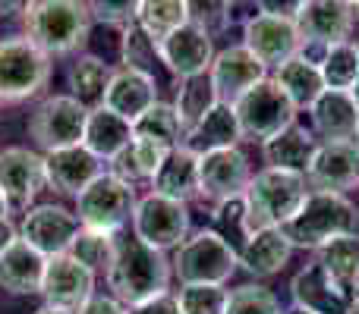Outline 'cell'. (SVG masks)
Instances as JSON below:
<instances>
[{
    "mask_svg": "<svg viewBox=\"0 0 359 314\" xmlns=\"http://www.w3.org/2000/svg\"><path fill=\"white\" fill-rule=\"evenodd\" d=\"M170 273H174V264L164 252L145 245L136 236H117V252H114V264L107 271V286L114 290V299L123 308L164 296L170 286Z\"/></svg>",
    "mask_w": 359,
    "mask_h": 314,
    "instance_id": "1",
    "label": "cell"
},
{
    "mask_svg": "<svg viewBox=\"0 0 359 314\" xmlns=\"http://www.w3.org/2000/svg\"><path fill=\"white\" fill-rule=\"evenodd\" d=\"M22 22L25 38L54 60L76 54L88 41L92 10L79 0H32L22 6Z\"/></svg>",
    "mask_w": 359,
    "mask_h": 314,
    "instance_id": "2",
    "label": "cell"
},
{
    "mask_svg": "<svg viewBox=\"0 0 359 314\" xmlns=\"http://www.w3.org/2000/svg\"><path fill=\"white\" fill-rule=\"evenodd\" d=\"M306 198H309V183L299 173L268 170V166L255 173L243 192L249 236L259 229H284L299 214Z\"/></svg>",
    "mask_w": 359,
    "mask_h": 314,
    "instance_id": "3",
    "label": "cell"
},
{
    "mask_svg": "<svg viewBox=\"0 0 359 314\" xmlns=\"http://www.w3.org/2000/svg\"><path fill=\"white\" fill-rule=\"evenodd\" d=\"M359 210L347 195L334 192H309L299 214L284 227V236L293 248H325L341 236L356 233Z\"/></svg>",
    "mask_w": 359,
    "mask_h": 314,
    "instance_id": "4",
    "label": "cell"
},
{
    "mask_svg": "<svg viewBox=\"0 0 359 314\" xmlns=\"http://www.w3.org/2000/svg\"><path fill=\"white\" fill-rule=\"evenodd\" d=\"M170 264L183 286H224L240 267V261H236V248L230 242H224L215 229H202L177 248Z\"/></svg>",
    "mask_w": 359,
    "mask_h": 314,
    "instance_id": "5",
    "label": "cell"
},
{
    "mask_svg": "<svg viewBox=\"0 0 359 314\" xmlns=\"http://www.w3.org/2000/svg\"><path fill=\"white\" fill-rule=\"evenodd\" d=\"M50 79V57L41 54L29 38H0V104H19Z\"/></svg>",
    "mask_w": 359,
    "mask_h": 314,
    "instance_id": "6",
    "label": "cell"
},
{
    "mask_svg": "<svg viewBox=\"0 0 359 314\" xmlns=\"http://www.w3.org/2000/svg\"><path fill=\"white\" fill-rule=\"evenodd\" d=\"M136 204H139V198L130 183L117 179L114 173H101V176L76 198L73 214L79 217V227L117 236L120 229L133 220Z\"/></svg>",
    "mask_w": 359,
    "mask_h": 314,
    "instance_id": "7",
    "label": "cell"
},
{
    "mask_svg": "<svg viewBox=\"0 0 359 314\" xmlns=\"http://www.w3.org/2000/svg\"><path fill=\"white\" fill-rule=\"evenodd\" d=\"M236 123H240L243 138H259L262 145L268 138L287 132L290 126H297V107L290 104L280 85L274 79H265L262 85H255L249 94H243L233 104Z\"/></svg>",
    "mask_w": 359,
    "mask_h": 314,
    "instance_id": "8",
    "label": "cell"
},
{
    "mask_svg": "<svg viewBox=\"0 0 359 314\" xmlns=\"http://www.w3.org/2000/svg\"><path fill=\"white\" fill-rule=\"evenodd\" d=\"M86 120H88V110L73 94H50L32 113L29 136L35 138V145L44 155L60 148H73V145H82Z\"/></svg>",
    "mask_w": 359,
    "mask_h": 314,
    "instance_id": "9",
    "label": "cell"
},
{
    "mask_svg": "<svg viewBox=\"0 0 359 314\" xmlns=\"http://www.w3.org/2000/svg\"><path fill=\"white\" fill-rule=\"evenodd\" d=\"M133 236L158 252L180 248L189 236V210L186 204L149 192L145 198H139L136 210H133Z\"/></svg>",
    "mask_w": 359,
    "mask_h": 314,
    "instance_id": "10",
    "label": "cell"
},
{
    "mask_svg": "<svg viewBox=\"0 0 359 314\" xmlns=\"http://www.w3.org/2000/svg\"><path fill=\"white\" fill-rule=\"evenodd\" d=\"M293 22H297L303 50H325L331 44L350 41L356 16L353 3H344V0H306L299 3Z\"/></svg>",
    "mask_w": 359,
    "mask_h": 314,
    "instance_id": "11",
    "label": "cell"
},
{
    "mask_svg": "<svg viewBox=\"0 0 359 314\" xmlns=\"http://www.w3.org/2000/svg\"><path fill=\"white\" fill-rule=\"evenodd\" d=\"M243 48L262 63V66H284L287 60L303 50L299 31L293 16H271V13H255L243 29Z\"/></svg>",
    "mask_w": 359,
    "mask_h": 314,
    "instance_id": "12",
    "label": "cell"
},
{
    "mask_svg": "<svg viewBox=\"0 0 359 314\" xmlns=\"http://www.w3.org/2000/svg\"><path fill=\"white\" fill-rule=\"evenodd\" d=\"M79 229H82L79 217L73 210H67L63 204H38V208L25 210L22 227H19V239L29 242L35 252H41L50 261L57 255L69 252Z\"/></svg>",
    "mask_w": 359,
    "mask_h": 314,
    "instance_id": "13",
    "label": "cell"
},
{
    "mask_svg": "<svg viewBox=\"0 0 359 314\" xmlns=\"http://www.w3.org/2000/svg\"><path fill=\"white\" fill-rule=\"evenodd\" d=\"M252 170H249V157L240 148H224L211 151V155L198 157V198L202 201L217 204L243 198Z\"/></svg>",
    "mask_w": 359,
    "mask_h": 314,
    "instance_id": "14",
    "label": "cell"
},
{
    "mask_svg": "<svg viewBox=\"0 0 359 314\" xmlns=\"http://www.w3.org/2000/svg\"><path fill=\"white\" fill-rule=\"evenodd\" d=\"M41 296L44 305H50V308L79 314L95 299V273L69 255H57V258L48 261V271H44L41 280Z\"/></svg>",
    "mask_w": 359,
    "mask_h": 314,
    "instance_id": "15",
    "label": "cell"
},
{
    "mask_svg": "<svg viewBox=\"0 0 359 314\" xmlns=\"http://www.w3.org/2000/svg\"><path fill=\"white\" fill-rule=\"evenodd\" d=\"M158 57L177 79H192V76L208 73L211 60H215L211 31L189 16V22L180 25L174 35H168L158 44Z\"/></svg>",
    "mask_w": 359,
    "mask_h": 314,
    "instance_id": "16",
    "label": "cell"
},
{
    "mask_svg": "<svg viewBox=\"0 0 359 314\" xmlns=\"http://www.w3.org/2000/svg\"><path fill=\"white\" fill-rule=\"evenodd\" d=\"M312 192L347 195L359 185V145L356 142H318V151L306 170Z\"/></svg>",
    "mask_w": 359,
    "mask_h": 314,
    "instance_id": "17",
    "label": "cell"
},
{
    "mask_svg": "<svg viewBox=\"0 0 359 314\" xmlns=\"http://www.w3.org/2000/svg\"><path fill=\"white\" fill-rule=\"evenodd\" d=\"M208 76L221 104L233 107L243 94H249L255 85H262L268 79V69L243 44H236V48H224L221 54H215Z\"/></svg>",
    "mask_w": 359,
    "mask_h": 314,
    "instance_id": "18",
    "label": "cell"
},
{
    "mask_svg": "<svg viewBox=\"0 0 359 314\" xmlns=\"http://www.w3.org/2000/svg\"><path fill=\"white\" fill-rule=\"evenodd\" d=\"M44 185V157L35 151L13 145L0 151V192L6 195L10 208L25 210Z\"/></svg>",
    "mask_w": 359,
    "mask_h": 314,
    "instance_id": "19",
    "label": "cell"
},
{
    "mask_svg": "<svg viewBox=\"0 0 359 314\" xmlns=\"http://www.w3.org/2000/svg\"><path fill=\"white\" fill-rule=\"evenodd\" d=\"M297 311L306 314H350V296L318 261L306 264L290 283Z\"/></svg>",
    "mask_w": 359,
    "mask_h": 314,
    "instance_id": "20",
    "label": "cell"
},
{
    "mask_svg": "<svg viewBox=\"0 0 359 314\" xmlns=\"http://www.w3.org/2000/svg\"><path fill=\"white\" fill-rule=\"evenodd\" d=\"M101 173H104L101 160L95 157L92 151L82 148V145L44 155V183H48L50 189H57L60 195L79 198Z\"/></svg>",
    "mask_w": 359,
    "mask_h": 314,
    "instance_id": "21",
    "label": "cell"
},
{
    "mask_svg": "<svg viewBox=\"0 0 359 314\" xmlns=\"http://www.w3.org/2000/svg\"><path fill=\"white\" fill-rule=\"evenodd\" d=\"M158 104V79L136 73V69H114V79L107 85L104 104L111 113L123 117L126 123H136L149 107Z\"/></svg>",
    "mask_w": 359,
    "mask_h": 314,
    "instance_id": "22",
    "label": "cell"
},
{
    "mask_svg": "<svg viewBox=\"0 0 359 314\" xmlns=\"http://www.w3.org/2000/svg\"><path fill=\"white\" fill-rule=\"evenodd\" d=\"M312 132L325 142H353L359 126V104L353 92H328L309 107Z\"/></svg>",
    "mask_w": 359,
    "mask_h": 314,
    "instance_id": "23",
    "label": "cell"
},
{
    "mask_svg": "<svg viewBox=\"0 0 359 314\" xmlns=\"http://www.w3.org/2000/svg\"><path fill=\"white\" fill-rule=\"evenodd\" d=\"M44 271H48V258L22 239H16L0 255V286L6 292H13V296L41 292Z\"/></svg>",
    "mask_w": 359,
    "mask_h": 314,
    "instance_id": "24",
    "label": "cell"
},
{
    "mask_svg": "<svg viewBox=\"0 0 359 314\" xmlns=\"http://www.w3.org/2000/svg\"><path fill=\"white\" fill-rule=\"evenodd\" d=\"M290 255L293 245L284 236V229H259L243 242V248L236 252V261L252 277H274L287 267Z\"/></svg>",
    "mask_w": 359,
    "mask_h": 314,
    "instance_id": "25",
    "label": "cell"
},
{
    "mask_svg": "<svg viewBox=\"0 0 359 314\" xmlns=\"http://www.w3.org/2000/svg\"><path fill=\"white\" fill-rule=\"evenodd\" d=\"M151 192L180 204L198 198V157L192 151H186L183 145L174 148L151 176Z\"/></svg>",
    "mask_w": 359,
    "mask_h": 314,
    "instance_id": "26",
    "label": "cell"
},
{
    "mask_svg": "<svg viewBox=\"0 0 359 314\" xmlns=\"http://www.w3.org/2000/svg\"><path fill=\"white\" fill-rule=\"evenodd\" d=\"M130 142H133V123H126L123 117L111 113L107 107L88 110L86 132H82V148L92 151L101 164H104V160H114L120 151H126Z\"/></svg>",
    "mask_w": 359,
    "mask_h": 314,
    "instance_id": "27",
    "label": "cell"
},
{
    "mask_svg": "<svg viewBox=\"0 0 359 314\" xmlns=\"http://www.w3.org/2000/svg\"><path fill=\"white\" fill-rule=\"evenodd\" d=\"M243 138L236 113L230 104H217L196 129H189L183 136V148L192 151L196 157H205L211 151H224V148H236Z\"/></svg>",
    "mask_w": 359,
    "mask_h": 314,
    "instance_id": "28",
    "label": "cell"
},
{
    "mask_svg": "<svg viewBox=\"0 0 359 314\" xmlns=\"http://www.w3.org/2000/svg\"><path fill=\"white\" fill-rule=\"evenodd\" d=\"M316 151H318V138L312 136L309 129H303V126H290L287 132H280V136L268 138V142L262 145L268 170L299 173V176H306Z\"/></svg>",
    "mask_w": 359,
    "mask_h": 314,
    "instance_id": "29",
    "label": "cell"
},
{
    "mask_svg": "<svg viewBox=\"0 0 359 314\" xmlns=\"http://www.w3.org/2000/svg\"><path fill=\"white\" fill-rule=\"evenodd\" d=\"M111 79H114V69L107 66L101 57H92V54L76 57L67 69L69 92H73V98L79 101L86 110H95V107L104 104V94H107Z\"/></svg>",
    "mask_w": 359,
    "mask_h": 314,
    "instance_id": "30",
    "label": "cell"
},
{
    "mask_svg": "<svg viewBox=\"0 0 359 314\" xmlns=\"http://www.w3.org/2000/svg\"><path fill=\"white\" fill-rule=\"evenodd\" d=\"M274 82L280 85V92L290 98V104L297 107V110H309V107L325 94L322 73H318L316 63L306 60L303 54H297L293 60H287L284 66H278Z\"/></svg>",
    "mask_w": 359,
    "mask_h": 314,
    "instance_id": "31",
    "label": "cell"
},
{
    "mask_svg": "<svg viewBox=\"0 0 359 314\" xmlns=\"http://www.w3.org/2000/svg\"><path fill=\"white\" fill-rule=\"evenodd\" d=\"M217 104H221V98H217V92H215V85H211V76L208 73L192 76V79H180L174 110H177L180 126H183V136L189 129H196V126L202 123V120L208 117Z\"/></svg>",
    "mask_w": 359,
    "mask_h": 314,
    "instance_id": "32",
    "label": "cell"
},
{
    "mask_svg": "<svg viewBox=\"0 0 359 314\" xmlns=\"http://www.w3.org/2000/svg\"><path fill=\"white\" fill-rule=\"evenodd\" d=\"M318 73L328 92H353L359 82V41H341L325 48Z\"/></svg>",
    "mask_w": 359,
    "mask_h": 314,
    "instance_id": "33",
    "label": "cell"
},
{
    "mask_svg": "<svg viewBox=\"0 0 359 314\" xmlns=\"http://www.w3.org/2000/svg\"><path fill=\"white\" fill-rule=\"evenodd\" d=\"M133 138H142V142H151L164 151H174L183 145V126L177 120L174 104H164L158 101L155 107L142 113V117L133 123Z\"/></svg>",
    "mask_w": 359,
    "mask_h": 314,
    "instance_id": "34",
    "label": "cell"
},
{
    "mask_svg": "<svg viewBox=\"0 0 359 314\" xmlns=\"http://www.w3.org/2000/svg\"><path fill=\"white\" fill-rule=\"evenodd\" d=\"M186 22H189V3L186 0H142L136 13V25L155 44H161Z\"/></svg>",
    "mask_w": 359,
    "mask_h": 314,
    "instance_id": "35",
    "label": "cell"
},
{
    "mask_svg": "<svg viewBox=\"0 0 359 314\" xmlns=\"http://www.w3.org/2000/svg\"><path fill=\"white\" fill-rule=\"evenodd\" d=\"M316 261L344 286V290L353 292L359 286V233L341 236V239L328 242L325 248H318Z\"/></svg>",
    "mask_w": 359,
    "mask_h": 314,
    "instance_id": "36",
    "label": "cell"
},
{
    "mask_svg": "<svg viewBox=\"0 0 359 314\" xmlns=\"http://www.w3.org/2000/svg\"><path fill=\"white\" fill-rule=\"evenodd\" d=\"M168 155H170V151L158 148V145L142 142V138H133L130 148L120 151V155L111 160V166H114L111 173L117 179H123V183L136 185L139 179H151V176H155L158 166L164 164V157H168Z\"/></svg>",
    "mask_w": 359,
    "mask_h": 314,
    "instance_id": "37",
    "label": "cell"
},
{
    "mask_svg": "<svg viewBox=\"0 0 359 314\" xmlns=\"http://www.w3.org/2000/svg\"><path fill=\"white\" fill-rule=\"evenodd\" d=\"M117 236L82 227L67 255L79 261L82 267H88L92 273H107V271H111V264H114V252H117Z\"/></svg>",
    "mask_w": 359,
    "mask_h": 314,
    "instance_id": "38",
    "label": "cell"
},
{
    "mask_svg": "<svg viewBox=\"0 0 359 314\" xmlns=\"http://www.w3.org/2000/svg\"><path fill=\"white\" fill-rule=\"evenodd\" d=\"M120 54H123V69H136V73H145V76H155L151 63L161 60V57H158V44L151 41L136 22H133L130 29H123Z\"/></svg>",
    "mask_w": 359,
    "mask_h": 314,
    "instance_id": "39",
    "label": "cell"
},
{
    "mask_svg": "<svg viewBox=\"0 0 359 314\" xmlns=\"http://www.w3.org/2000/svg\"><path fill=\"white\" fill-rule=\"evenodd\" d=\"M227 296L224 286H183L177 292V308L180 314H224L227 311Z\"/></svg>",
    "mask_w": 359,
    "mask_h": 314,
    "instance_id": "40",
    "label": "cell"
},
{
    "mask_svg": "<svg viewBox=\"0 0 359 314\" xmlns=\"http://www.w3.org/2000/svg\"><path fill=\"white\" fill-rule=\"evenodd\" d=\"M224 314H284L280 299L268 286H236L227 296V311Z\"/></svg>",
    "mask_w": 359,
    "mask_h": 314,
    "instance_id": "41",
    "label": "cell"
},
{
    "mask_svg": "<svg viewBox=\"0 0 359 314\" xmlns=\"http://www.w3.org/2000/svg\"><path fill=\"white\" fill-rule=\"evenodd\" d=\"M215 233L221 236L224 242L240 252L243 242L249 239V229H246V208H243V198H233V201H224L215 208Z\"/></svg>",
    "mask_w": 359,
    "mask_h": 314,
    "instance_id": "42",
    "label": "cell"
},
{
    "mask_svg": "<svg viewBox=\"0 0 359 314\" xmlns=\"http://www.w3.org/2000/svg\"><path fill=\"white\" fill-rule=\"evenodd\" d=\"M88 10H92V22L98 19V22L117 25V29L123 31V29H130V25L136 22L139 3H136V0H120V3H111V0H104V3H88Z\"/></svg>",
    "mask_w": 359,
    "mask_h": 314,
    "instance_id": "43",
    "label": "cell"
},
{
    "mask_svg": "<svg viewBox=\"0 0 359 314\" xmlns=\"http://www.w3.org/2000/svg\"><path fill=\"white\" fill-rule=\"evenodd\" d=\"M126 314H180L177 296L164 292V296H155V299H149V302H142V305H133V308H126Z\"/></svg>",
    "mask_w": 359,
    "mask_h": 314,
    "instance_id": "44",
    "label": "cell"
},
{
    "mask_svg": "<svg viewBox=\"0 0 359 314\" xmlns=\"http://www.w3.org/2000/svg\"><path fill=\"white\" fill-rule=\"evenodd\" d=\"M79 314H126V308L111 296H95Z\"/></svg>",
    "mask_w": 359,
    "mask_h": 314,
    "instance_id": "45",
    "label": "cell"
},
{
    "mask_svg": "<svg viewBox=\"0 0 359 314\" xmlns=\"http://www.w3.org/2000/svg\"><path fill=\"white\" fill-rule=\"evenodd\" d=\"M16 239H19V229L13 227L10 217H6V220H0V255H4Z\"/></svg>",
    "mask_w": 359,
    "mask_h": 314,
    "instance_id": "46",
    "label": "cell"
},
{
    "mask_svg": "<svg viewBox=\"0 0 359 314\" xmlns=\"http://www.w3.org/2000/svg\"><path fill=\"white\" fill-rule=\"evenodd\" d=\"M10 217V201H6V195L0 192V220H6Z\"/></svg>",
    "mask_w": 359,
    "mask_h": 314,
    "instance_id": "47",
    "label": "cell"
},
{
    "mask_svg": "<svg viewBox=\"0 0 359 314\" xmlns=\"http://www.w3.org/2000/svg\"><path fill=\"white\" fill-rule=\"evenodd\" d=\"M350 314H359V286L353 290V296H350Z\"/></svg>",
    "mask_w": 359,
    "mask_h": 314,
    "instance_id": "48",
    "label": "cell"
},
{
    "mask_svg": "<svg viewBox=\"0 0 359 314\" xmlns=\"http://www.w3.org/2000/svg\"><path fill=\"white\" fill-rule=\"evenodd\" d=\"M35 314H69V311H60V308H50V305H44V308H38Z\"/></svg>",
    "mask_w": 359,
    "mask_h": 314,
    "instance_id": "49",
    "label": "cell"
},
{
    "mask_svg": "<svg viewBox=\"0 0 359 314\" xmlns=\"http://www.w3.org/2000/svg\"><path fill=\"white\" fill-rule=\"evenodd\" d=\"M353 98H356V104H359V82H356V88H353Z\"/></svg>",
    "mask_w": 359,
    "mask_h": 314,
    "instance_id": "50",
    "label": "cell"
},
{
    "mask_svg": "<svg viewBox=\"0 0 359 314\" xmlns=\"http://www.w3.org/2000/svg\"><path fill=\"white\" fill-rule=\"evenodd\" d=\"M353 16L359 19V3H353Z\"/></svg>",
    "mask_w": 359,
    "mask_h": 314,
    "instance_id": "51",
    "label": "cell"
},
{
    "mask_svg": "<svg viewBox=\"0 0 359 314\" xmlns=\"http://www.w3.org/2000/svg\"><path fill=\"white\" fill-rule=\"evenodd\" d=\"M353 142H356V145H359V126H356V138H353Z\"/></svg>",
    "mask_w": 359,
    "mask_h": 314,
    "instance_id": "52",
    "label": "cell"
},
{
    "mask_svg": "<svg viewBox=\"0 0 359 314\" xmlns=\"http://www.w3.org/2000/svg\"><path fill=\"white\" fill-rule=\"evenodd\" d=\"M293 314H306V311H293Z\"/></svg>",
    "mask_w": 359,
    "mask_h": 314,
    "instance_id": "53",
    "label": "cell"
}]
</instances>
